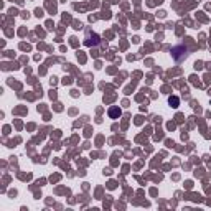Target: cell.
Returning <instances> with one entry per match:
<instances>
[{"mask_svg":"<svg viewBox=\"0 0 211 211\" xmlns=\"http://www.w3.org/2000/svg\"><path fill=\"white\" fill-rule=\"evenodd\" d=\"M109 115H111V117H119V115H121V109L111 107V109H109Z\"/></svg>","mask_w":211,"mask_h":211,"instance_id":"obj_1","label":"cell"},{"mask_svg":"<svg viewBox=\"0 0 211 211\" xmlns=\"http://www.w3.org/2000/svg\"><path fill=\"white\" fill-rule=\"evenodd\" d=\"M168 101H170V104H172V107H178V102H180V101H178V97H170V99H168Z\"/></svg>","mask_w":211,"mask_h":211,"instance_id":"obj_2","label":"cell"}]
</instances>
